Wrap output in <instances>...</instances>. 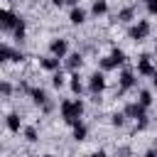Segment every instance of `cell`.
Returning <instances> with one entry per match:
<instances>
[{
    "instance_id": "cell-1",
    "label": "cell",
    "mask_w": 157,
    "mask_h": 157,
    "mask_svg": "<svg viewBox=\"0 0 157 157\" xmlns=\"http://www.w3.org/2000/svg\"><path fill=\"white\" fill-rule=\"evenodd\" d=\"M83 110H86V103H83L81 98H64V101L59 103V115H61V120H64L66 125H76V123L81 120Z\"/></svg>"
},
{
    "instance_id": "cell-2",
    "label": "cell",
    "mask_w": 157,
    "mask_h": 157,
    "mask_svg": "<svg viewBox=\"0 0 157 157\" xmlns=\"http://www.w3.org/2000/svg\"><path fill=\"white\" fill-rule=\"evenodd\" d=\"M123 113L128 115V120H135V123H150L147 108H145V105H140L137 101H130V103L123 108Z\"/></svg>"
},
{
    "instance_id": "cell-3",
    "label": "cell",
    "mask_w": 157,
    "mask_h": 157,
    "mask_svg": "<svg viewBox=\"0 0 157 157\" xmlns=\"http://www.w3.org/2000/svg\"><path fill=\"white\" fill-rule=\"evenodd\" d=\"M150 32H152L150 20H137V22L128 29V37H130L132 42H142V39H147V37H150Z\"/></svg>"
},
{
    "instance_id": "cell-4",
    "label": "cell",
    "mask_w": 157,
    "mask_h": 157,
    "mask_svg": "<svg viewBox=\"0 0 157 157\" xmlns=\"http://www.w3.org/2000/svg\"><path fill=\"white\" fill-rule=\"evenodd\" d=\"M105 86H108L105 71H93V74L88 76V91H91L93 96H101V93L105 91Z\"/></svg>"
},
{
    "instance_id": "cell-5",
    "label": "cell",
    "mask_w": 157,
    "mask_h": 157,
    "mask_svg": "<svg viewBox=\"0 0 157 157\" xmlns=\"http://www.w3.org/2000/svg\"><path fill=\"white\" fill-rule=\"evenodd\" d=\"M0 17H2V29H5V32H15V27H17L20 20H22L17 12H12V10L7 7V2H2V15H0Z\"/></svg>"
},
{
    "instance_id": "cell-6",
    "label": "cell",
    "mask_w": 157,
    "mask_h": 157,
    "mask_svg": "<svg viewBox=\"0 0 157 157\" xmlns=\"http://www.w3.org/2000/svg\"><path fill=\"white\" fill-rule=\"evenodd\" d=\"M49 54L56 56V59L69 56V39H66V37H54V39L49 42Z\"/></svg>"
},
{
    "instance_id": "cell-7",
    "label": "cell",
    "mask_w": 157,
    "mask_h": 157,
    "mask_svg": "<svg viewBox=\"0 0 157 157\" xmlns=\"http://www.w3.org/2000/svg\"><path fill=\"white\" fill-rule=\"evenodd\" d=\"M155 71H157V69H155V64H152V56H150V54H140V56H137L135 74H137V76H150V78H152Z\"/></svg>"
},
{
    "instance_id": "cell-8",
    "label": "cell",
    "mask_w": 157,
    "mask_h": 157,
    "mask_svg": "<svg viewBox=\"0 0 157 157\" xmlns=\"http://www.w3.org/2000/svg\"><path fill=\"white\" fill-rule=\"evenodd\" d=\"M135 76H137L135 71L123 69V71H120V76H118V93H125V91L135 88V83H137V78H135Z\"/></svg>"
},
{
    "instance_id": "cell-9",
    "label": "cell",
    "mask_w": 157,
    "mask_h": 157,
    "mask_svg": "<svg viewBox=\"0 0 157 157\" xmlns=\"http://www.w3.org/2000/svg\"><path fill=\"white\" fill-rule=\"evenodd\" d=\"M135 15H137V7H135V5H128V7H123V10L115 12V20H118L120 25H130V22H137Z\"/></svg>"
},
{
    "instance_id": "cell-10",
    "label": "cell",
    "mask_w": 157,
    "mask_h": 157,
    "mask_svg": "<svg viewBox=\"0 0 157 157\" xmlns=\"http://www.w3.org/2000/svg\"><path fill=\"white\" fill-rule=\"evenodd\" d=\"M39 69H44V71H49V74H54V71H61V59H56V56H39Z\"/></svg>"
},
{
    "instance_id": "cell-11",
    "label": "cell",
    "mask_w": 157,
    "mask_h": 157,
    "mask_svg": "<svg viewBox=\"0 0 157 157\" xmlns=\"http://www.w3.org/2000/svg\"><path fill=\"white\" fill-rule=\"evenodd\" d=\"M64 66L71 71V74H76L81 66H83V54L81 52H71L69 56H66V61H64Z\"/></svg>"
},
{
    "instance_id": "cell-12",
    "label": "cell",
    "mask_w": 157,
    "mask_h": 157,
    "mask_svg": "<svg viewBox=\"0 0 157 157\" xmlns=\"http://www.w3.org/2000/svg\"><path fill=\"white\" fill-rule=\"evenodd\" d=\"M29 98H32V103L39 105V108H47V105H49V96H47V91H44L42 86H34L32 93H29Z\"/></svg>"
},
{
    "instance_id": "cell-13",
    "label": "cell",
    "mask_w": 157,
    "mask_h": 157,
    "mask_svg": "<svg viewBox=\"0 0 157 157\" xmlns=\"http://www.w3.org/2000/svg\"><path fill=\"white\" fill-rule=\"evenodd\" d=\"M5 128H7V132L20 135V128H22V118H20V113H7V115H5Z\"/></svg>"
},
{
    "instance_id": "cell-14",
    "label": "cell",
    "mask_w": 157,
    "mask_h": 157,
    "mask_svg": "<svg viewBox=\"0 0 157 157\" xmlns=\"http://www.w3.org/2000/svg\"><path fill=\"white\" fill-rule=\"evenodd\" d=\"M86 15H88V12H86L83 7H74V10L69 12V22H71L74 27H81V25L86 22Z\"/></svg>"
},
{
    "instance_id": "cell-15",
    "label": "cell",
    "mask_w": 157,
    "mask_h": 157,
    "mask_svg": "<svg viewBox=\"0 0 157 157\" xmlns=\"http://www.w3.org/2000/svg\"><path fill=\"white\" fill-rule=\"evenodd\" d=\"M71 130H74V140H76V142L88 140V125H86L83 120H78L76 125H71Z\"/></svg>"
},
{
    "instance_id": "cell-16",
    "label": "cell",
    "mask_w": 157,
    "mask_h": 157,
    "mask_svg": "<svg viewBox=\"0 0 157 157\" xmlns=\"http://www.w3.org/2000/svg\"><path fill=\"white\" fill-rule=\"evenodd\" d=\"M108 56H110V61H113L115 69H118V66H125V61H128V56H125V52H123L120 47H113Z\"/></svg>"
},
{
    "instance_id": "cell-17",
    "label": "cell",
    "mask_w": 157,
    "mask_h": 157,
    "mask_svg": "<svg viewBox=\"0 0 157 157\" xmlns=\"http://www.w3.org/2000/svg\"><path fill=\"white\" fill-rule=\"evenodd\" d=\"M12 39H15L17 44L27 39V20H25V17H22V20H20V25L15 27V32H12Z\"/></svg>"
},
{
    "instance_id": "cell-18",
    "label": "cell",
    "mask_w": 157,
    "mask_h": 157,
    "mask_svg": "<svg viewBox=\"0 0 157 157\" xmlns=\"http://www.w3.org/2000/svg\"><path fill=\"white\" fill-rule=\"evenodd\" d=\"M91 15H93V17H103V15H108V0H93V5H91Z\"/></svg>"
},
{
    "instance_id": "cell-19",
    "label": "cell",
    "mask_w": 157,
    "mask_h": 157,
    "mask_svg": "<svg viewBox=\"0 0 157 157\" xmlns=\"http://www.w3.org/2000/svg\"><path fill=\"white\" fill-rule=\"evenodd\" d=\"M69 88H71V93H81L83 91V81H81V76H78V71L76 74H71V81H69Z\"/></svg>"
},
{
    "instance_id": "cell-20",
    "label": "cell",
    "mask_w": 157,
    "mask_h": 157,
    "mask_svg": "<svg viewBox=\"0 0 157 157\" xmlns=\"http://www.w3.org/2000/svg\"><path fill=\"white\" fill-rule=\"evenodd\" d=\"M22 135H25L27 142H39V130H37V125H27V128L22 130Z\"/></svg>"
},
{
    "instance_id": "cell-21",
    "label": "cell",
    "mask_w": 157,
    "mask_h": 157,
    "mask_svg": "<svg viewBox=\"0 0 157 157\" xmlns=\"http://www.w3.org/2000/svg\"><path fill=\"white\" fill-rule=\"evenodd\" d=\"M137 103H140V105H145V108H152L155 98H152V93H150V91H145V88H142V91L137 93Z\"/></svg>"
},
{
    "instance_id": "cell-22",
    "label": "cell",
    "mask_w": 157,
    "mask_h": 157,
    "mask_svg": "<svg viewBox=\"0 0 157 157\" xmlns=\"http://www.w3.org/2000/svg\"><path fill=\"white\" fill-rule=\"evenodd\" d=\"M125 123H128V115H125L123 110H115V113L110 115V125H113V128H123Z\"/></svg>"
},
{
    "instance_id": "cell-23",
    "label": "cell",
    "mask_w": 157,
    "mask_h": 157,
    "mask_svg": "<svg viewBox=\"0 0 157 157\" xmlns=\"http://www.w3.org/2000/svg\"><path fill=\"white\" fill-rule=\"evenodd\" d=\"M52 86H54V88L66 86V76H64V71H54V74H52Z\"/></svg>"
},
{
    "instance_id": "cell-24",
    "label": "cell",
    "mask_w": 157,
    "mask_h": 157,
    "mask_svg": "<svg viewBox=\"0 0 157 157\" xmlns=\"http://www.w3.org/2000/svg\"><path fill=\"white\" fill-rule=\"evenodd\" d=\"M0 91H2V98H10V96H12V83H10L7 78H2V83H0Z\"/></svg>"
},
{
    "instance_id": "cell-25",
    "label": "cell",
    "mask_w": 157,
    "mask_h": 157,
    "mask_svg": "<svg viewBox=\"0 0 157 157\" xmlns=\"http://www.w3.org/2000/svg\"><path fill=\"white\" fill-rule=\"evenodd\" d=\"M98 66H101V71H110V69H115V66H113V61H110V56H101Z\"/></svg>"
},
{
    "instance_id": "cell-26",
    "label": "cell",
    "mask_w": 157,
    "mask_h": 157,
    "mask_svg": "<svg viewBox=\"0 0 157 157\" xmlns=\"http://www.w3.org/2000/svg\"><path fill=\"white\" fill-rule=\"evenodd\" d=\"M147 15H150V17H155V15H157V0H152V2L147 5Z\"/></svg>"
},
{
    "instance_id": "cell-27",
    "label": "cell",
    "mask_w": 157,
    "mask_h": 157,
    "mask_svg": "<svg viewBox=\"0 0 157 157\" xmlns=\"http://www.w3.org/2000/svg\"><path fill=\"white\" fill-rule=\"evenodd\" d=\"M86 157H108V152H105V150H96V152H91V155H86Z\"/></svg>"
},
{
    "instance_id": "cell-28",
    "label": "cell",
    "mask_w": 157,
    "mask_h": 157,
    "mask_svg": "<svg viewBox=\"0 0 157 157\" xmlns=\"http://www.w3.org/2000/svg\"><path fill=\"white\" fill-rule=\"evenodd\" d=\"M49 2H52V7H59V10L66 5V0H49Z\"/></svg>"
},
{
    "instance_id": "cell-29",
    "label": "cell",
    "mask_w": 157,
    "mask_h": 157,
    "mask_svg": "<svg viewBox=\"0 0 157 157\" xmlns=\"http://www.w3.org/2000/svg\"><path fill=\"white\" fill-rule=\"evenodd\" d=\"M142 157H157V150L155 147H150V150H145V155Z\"/></svg>"
},
{
    "instance_id": "cell-30",
    "label": "cell",
    "mask_w": 157,
    "mask_h": 157,
    "mask_svg": "<svg viewBox=\"0 0 157 157\" xmlns=\"http://www.w3.org/2000/svg\"><path fill=\"white\" fill-rule=\"evenodd\" d=\"M66 5H69V7L74 10V7H78V0H66Z\"/></svg>"
},
{
    "instance_id": "cell-31",
    "label": "cell",
    "mask_w": 157,
    "mask_h": 157,
    "mask_svg": "<svg viewBox=\"0 0 157 157\" xmlns=\"http://www.w3.org/2000/svg\"><path fill=\"white\" fill-rule=\"evenodd\" d=\"M152 86H155V91H157V71H155V76H152Z\"/></svg>"
},
{
    "instance_id": "cell-32",
    "label": "cell",
    "mask_w": 157,
    "mask_h": 157,
    "mask_svg": "<svg viewBox=\"0 0 157 157\" xmlns=\"http://www.w3.org/2000/svg\"><path fill=\"white\" fill-rule=\"evenodd\" d=\"M140 2H145V5H150V2H152V0H140Z\"/></svg>"
},
{
    "instance_id": "cell-33",
    "label": "cell",
    "mask_w": 157,
    "mask_h": 157,
    "mask_svg": "<svg viewBox=\"0 0 157 157\" xmlns=\"http://www.w3.org/2000/svg\"><path fill=\"white\" fill-rule=\"evenodd\" d=\"M155 150H157V135H155Z\"/></svg>"
},
{
    "instance_id": "cell-34",
    "label": "cell",
    "mask_w": 157,
    "mask_h": 157,
    "mask_svg": "<svg viewBox=\"0 0 157 157\" xmlns=\"http://www.w3.org/2000/svg\"><path fill=\"white\" fill-rule=\"evenodd\" d=\"M155 49H157V37H155Z\"/></svg>"
}]
</instances>
